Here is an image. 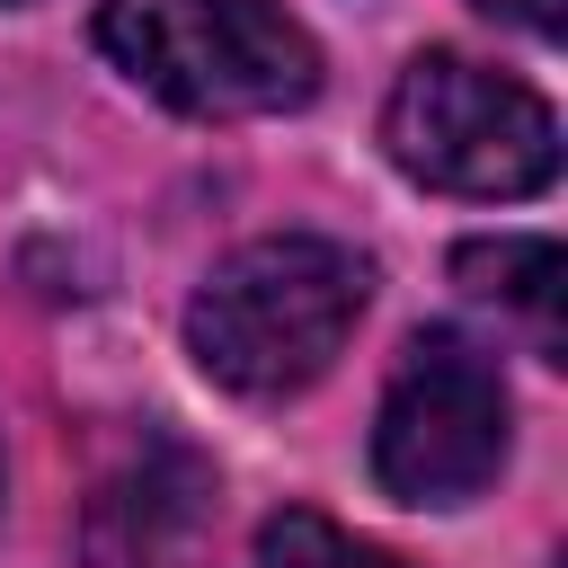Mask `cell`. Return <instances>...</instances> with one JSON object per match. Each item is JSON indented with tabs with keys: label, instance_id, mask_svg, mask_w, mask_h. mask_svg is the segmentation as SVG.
Returning a JSON list of instances; mask_svg holds the SVG:
<instances>
[{
	"label": "cell",
	"instance_id": "obj_1",
	"mask_svg": "<svg viewBox=\"0 0 568 568\" xmlns=\"http://www.w3.org/2000/svg\"><path fill=\"white\" fill-rule=\"evenodd\" d=\"M364 302H373V266L346 240L275 231V240L231 248L195 284L186 355L204 364V382H222L240 399H293L337 364Z\"/></svg>",
	"mask_w": 568,
	"mask_h": 568
},
{
	"label": "cell",
	"instance_id": "obj_2",
	"mask_svg": "<svg viewBox=\"0 0 568 568\" xmlns=\"http://www.w3.org/2000/svg\"><path fill=\"white\" fill-rule=\"evenodd\" d=\"M98 53L178 115L240 124L311 106L320 44L284 0H106Z\"/></svg>",
	"mask_w": 568,
	"mask_h": 568
},
{
	"label": "cell",
	"instance_id": "obj_3",
	"mask_svg": "<svg viewBox=\"0 0 568 568\" xmlns=\"http://www.w3.org/2000/svg\"><path fill=\"white\" fill-rule=\"evenodd\" d=\"M382 151L399 178L435 195H541L559 178V115L541 89L470 62V53H417L382 106Z\"/></svg>",
	"mask_w": 568,
	"mask_h": 568
},
{
	"label": "cell",
	"instance_id": "obj_4",
	"mask_svg": "<svg viewBox=\"0 0 568 568\" xmlns=\"http://www.w3.org/2000/svg\"><path fill=\"white\" fill-rule=\"evenodd\" d=\"M506 373L462 328H417L382 417H373V479L399 506H470L506 470Z\"/></svg>",
	"mask_w": 568,
	"mask_h": 568
},
{
	"label": "cell",
	"instance_id": "obj_5",
	"mask_svg": "<svg viewBox=\"0 0 568 568\" xmlns=\"http://www.w3.org/2000/svg\"><path fill=\"white\" fill-rule=\"evenodd\" d=\"M453 275H462L470 302L515 311V320L532 328V355H541V364L568 355V337H559V293H568L559 240H524V231H515V240H470V248L453 257Z\"/></svg>",
	"mask_w": 568,
	"mask_h": 568
},
{
	"label": "cell",
	"instance_id": "obj_6",
	"mask_svg": "<svg viewBox=\"0 0 568 568\" xmlns=\"http://www.w3.org/2000/svg\"><path fill=\"white\" fill-rule=\"evenodd\" d=\"M248 568H399V559L373 550V541H355L346 524H328L311 506H284V515L257 524V559Z\"/></svg>",
	"mask_w": 568,
	"mask_h": 568
},
{
	"label": "cell",
	"instance_id": "obj_7",
	"mask_svg": "<svg viewBox=\"0 0 568 568\" xmlns=\"http://www.w3.org/2000/svg\"><path fill=\"white\" fill-rule=\"evenodd\" d=\"M479 9H488V18H506V27H524V36H541V44L568 27V0H479Z\"/></svg>",
	"mask_w": 568,
	"mask_h": 568
},
{
	"label": "cell",
	"instance_id": "obj_8",
	"mask_svg": "<svg viewBox=\"0 0 568 568\" xmlns=\"http://www.w3.org/2000/svg\"><path fill=\"white\" fill-rule=\"evenodd\" d=\"M0 9H9V0H0Z\"/></svg>",
	"mask_w": 568,
	"mask_h": 568
}]
</instances>
